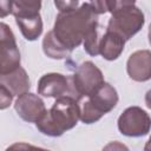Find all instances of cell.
Masks as SVG:
<instances>
[{
	"label": "cell",
	"instance_id": "30bf717a",
	"mask_svg": "<svg viewBox=\"0 0 151 151\" xmlns=\"http://www.w3.org/2000/svg\"><path fill=\"white\" fill-rule=\"evenodd\" d=\"M14 109L18 116L27 123H37L46 112L42 99L31 92L19 96L14 103Z\"/></svg>",
	"mask_w": 151,
	"mask_h": 151
},
{
	"label": "cell",
	"instance_id": "7a4b0ae2",
	"mask_svg": "<svg viewBox=\"0 0 151 151\" xmlns=\"http://www.w3.org/2000/svg\"><path fill=\"white\" fill-rule=\"evenodd\" d=\"M79 104L71 97L55 99L50 110L35 123L37 129L46 136L60 137L67 130L73 129L79 120Z\"/></svg>",
	"mask_w": 151,
	"mask_h": 151
},
{
	"label": "cell",
	"instance_id": "ffe728a7",
	"mask_svg": "<svg viewBox=\"0 0 151 151\" xmlns=\"http://www.w3.org/2000/svg\"><path fill=\"white\" fill-rule=\"evenodd\" d=\"M32 146L33 145L27 143H14L8 146L5 151H32Z\"/></svg>",
	"mask_w": 151,
	"mask_h": 151
},
{
	"label": "cell",
	"instance_id": "d6986e66",
	"mask_svg": "<svg viewBox=\"0 0 151 151\" xmlns=\"http://www.w3.org/2000/svg\"><path fill=\"white\" fill-rule=\"evenodd\" d=\"M12 14V1L1 0L0 1V18H5Z\"/></svg>",
	"mask_w": 151,
	"mask_h": 151
},
{
	"label": "cell",
	"instance_id": "8fae6325",
	"mask_svg": "<svg viewBox=\"0 0 151 151\" xmlns=\"http://www.w3.org/2000/svg\"><path fill=\"white\" fill-rule=\"evenodd\" d=\"M126 71L131 79L136 81H146L151 78V52L139 50L132 53L126 63Z\"/></svg>",
	"mask_w": 151,
	"mask_h": 151
},
{
	"label": "cell",
	"instance_id": "9c48e42d",
	"mask_svg": "<svg viewBox=\"0 0 151 151\" xmlns=\"http://www.w3.org/2000/svg\"><path fill=\"white\" fill-rule=\"evenodd\" d=\"M20 52L11 27L5 22H0V76L20 67Z\"/></svg>",
	"mask_w": 151,
	"mask_h": 151
},
{
	"label": "cell",
	"instance_id": "44dd1931",
	"mask_svg": "<svg viewBox=\"0 0 151 151\" xmlns=\"http://www.w3.org/2000/svg\"><path fill=\"white\" fill-rule=\"evenodd\" d=\"M32 151H50V150H46V149H42V147H38V146H34L32 147Z\"/></svg>",
	"mask_w": 151,
	"mask_h": 151
},
{
	"label": "cell",
	"instance_id": "8992f818",
	"mask_svg": "<svg viewBox=\"0 0 151 151\" xmlns=\"http://www.w3.org/2000/svg\"><path fill=\"white\" fill-rule=\"evenodd\" d=\"M118 130L127 137H142L149 133L151 119L149 113L139 106L127 107L118 118Z\"/></svg>",
	"mask_w": 151,
	"mask_h": 151
},
{
	"label": "cell",
	"instance_id": "3957f363",
	"mask_svg": "<svg viewBox=\"0 0 151 151\" xmlns=\"http://www.w3.org/2000/svg\"><path fill=\"white\" fill-rule=\"evenodd\" d=\"M106 11L111 13L106 31L112 32L125 41L138 33L145 22V17L134 1H105Z\"/></svg>",
	"mask_w": 151,
	"mask_h": 151
},
{
	"label": "cell",
	"instance_id": "2e32d148",
	"mask_svg": "<svg viewBox=\"0 0 151 151\" xmlns=\"http://www.w3.org/2000/svg\"><path fill=\"white\" fill-rule=\"evenodd\" d=\"M12 100H13L12 93L2 84H0V110H5L9 107V105L12 104Z\"/></svg>",
	"mask_w": 151,
	"mask_h": 151
},
{
	"label": "cell",
	"instance_id": "52a82bcc",
	"mask_svg": "<svg viewBox=\"0 0 151 151\" xmlns=\"http://www.w3.org/2000/svg\"><path fill=\"white\" fill-rule=\"evenodd\" d=\"M71 78L73 87L80 99L88 97L101 84L105 83L101 71L92 61L80 64Z\"/></svg>",
	"mask_w": 151,
	"mask_h": 151
},
{
	"label": "cell",
	"instance_id": "4fadbf2b",
	"mask_svg": "<svg viewBox=\"0 0 151 151\" xmlns=\"http://www.w3.org/2000/svg\"><path fill=\"white\" fill-rule=\"evenodd\" d=\"M125 47V40L119 35L106 31L100 39L99 42V54L109 61L118 59L123 53Z\"/></svg>",
	"mask_w": 151,
	"mask_h": 151
},
{
	"label": "cell",
	"instance_id": "ac0fdd59",
	"mask_svg": "<svg viewBox=\"0 0 151 151\" xmlns=\"http://www.w3.org/2000/svg\"><path fill=\"white\" fill-rule=\"evenodd\" d=\"M101 151H130L126 145H124L120 142H110L106 144Z\"/></svg>",
	"mask_w": 151,
	"mask_h": 151
},
{
	"label": "cell",
	"instance_id": "5bb4252c",
	"mask_svg": "<svg viewBox=\"0 0 151 151\" xmlns=\"http://www.w3.org/2000/svg\"><path fill=\"white\" fill-rule=\"evenodd\" d=\"M42 51L47 57L52 59H64L70 57L72 53L55 39L52 31L47 32L42 39Z\"/></svg>",
	"mask_w": 151,
	"mask_h": 151
},
{
	"label": "cell",
	"instance_id": "ba28073f",
	"mask_svg": "<svg viewBox=\"0 0 151 151\" xmlns=\"http://www.w3.org/2000/svg\"><path fill=\"white\" fill-rule=\"evenodd\" d=\"M38 93L47 98H60V97H71L77 101L80 100L77 94L72 78L64 76L61 73H46L38 81Z\"/></svg>",
	"mask_w": 151,
	"mask_h": 151
},
{
	"label": "cell",
	"instance_id": "277c9868",
	"mask_svg": "<svg viewBox=\"0 0 151 151\" xmlns=\"http://www.w3.org/2000/svg\"><path fill=\"white\" fill-rule=\"evenodd\" d=\"M117 103L118 93L116 88L109 83H104L88 97L78 101L80 110L79 119L84 124H93L112 111Z\"/></svg>",
	"mask_w": 151,
	"mask_h": 151
},
{
	"label": "cell",
	"instance_id": "7c38bea8",
	"mask_svg": "<svg viewBox=\"0 0 151 151\" xmlns=\"http://www.w3.org/2000/svg\"><path fill=\"white\" fill-rule=\"evenodd\" d=\"M0 84H2L12 93L13 97H19L24 93H27L31 87L28 74L22 67H18L11 73L0 76Z\"/></svg>",
	"mask_w": 151,
	"mask_h": 151
},
{
	"label": "cell",
	"instance_id": "9a60e30c",
	"mask_svg": "<svg viewBox=\"0 0 151 151\" xmlns=\"http://www.w3.org/2000/svg\"><path fill=\"white\" fill-rule=\"evenodd\" d=\"M101 35H100V31H99V26L94 27L93 29H91L88 32V34L85 37L83 45H84V50L92 57H96L99 54V42H100Z\"/></svg>",
	"mask_w": 151,
	"mask_h": 151
},
{
	"label": "cell",
	"instance_id": "e0dca14e",
	"mask_svg": "<svg viewBox=\"0 0 151 151\" xmlns=\"http://www.w3.org/2000/svg\"><path fill=\"white\" fill-rule=\"evenodd\" d=\"M54 5L59 9V13L71 12L79 7V2L77 0L76 1H54Z\"/></svg>",
	"mask_w": 151,
	"mask_h": 151
},
{
	"label": "cell",
	"instance_id": "6da1fadb",
	"mask_svg": "<svg viewBox=\"0 0 151 151\" xmlns=\"http://www.w3.org/2000/svg\"><path fill=\"white\" fill-rule=\"evenodd\" d=\"M98 17L91 2H84L71 12L58 13L52 32L55 39L72 52L83 44L88 32L98 26Z\"/></svg>",
	"mask_w": 151,
	"mask_h": 151
},
{
	"label": "cell",
	"instance_id": "5b68a950",
	"mask_svg": "<svg viewBox=\"0 0 151 151\" xmlns=\"http://www.w3.org/2000/svg\"><path fill=\"white\" fill-rule=\"evenodd\" d=\"M41 2L33 0L12 1V14L20 28L21 34L28 41L37 40L42 32V20L40 17Z\"/></svg>",
	"mask_w": 151,
	"mask_h": 151
}]
</instances>
